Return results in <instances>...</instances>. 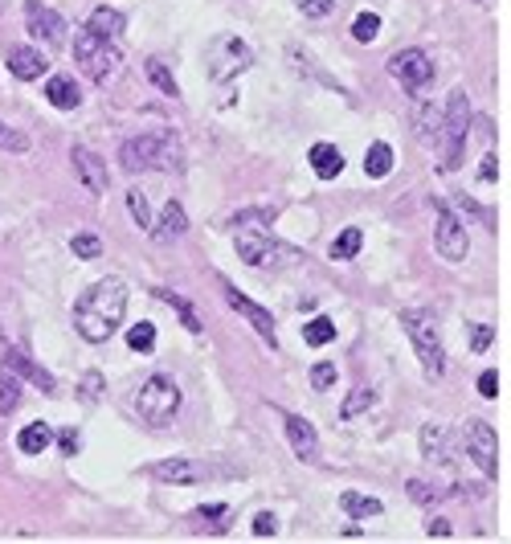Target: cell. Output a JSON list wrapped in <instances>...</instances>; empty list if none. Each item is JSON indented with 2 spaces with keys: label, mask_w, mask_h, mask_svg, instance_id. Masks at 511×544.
Returning <instances> with one entry per match:
<instances>
[{
  "label": "cell",
  "mask_w": 511,
  "mask_h": 544,
  "mask_svg": "<svg viewBox=\"0 0 511 544\" xmlns=\"http://www.w3.org/2000/svg\"><path fill=\"white\" fill-rule=\"evenodd\" d=\"M127 315V286L123 278H98L78 304H74V331L87 344H106L119 331Z\"/></svg>",
  "instance_id": "6da1fadb"
},
{
  "label": "cell",
  "mask_w": 511,
  "mask_h": 544,
  "mask_svg": "<svg viewBox=\"0 0 511 544\" xmlns=\"http://www.w3.org/2000/svg\"><path fill=\"white\" fill-rule=\"evenodd\" d=\"M119 164L127 172H180L185 168V152L172 131H143L119 143Z\"/></svg>",
  "instance_id": "7a4b0ae2"
},
{
  "label": "cell",
  "mask_w": 511,
  "mask_h": 544,
  "mask_svg": "<svg viewBox=\"0 0 511 544\" xmlns=\"http://www.w3.org/2000/svg\"><path fill=\"white\" fill-rule=\"evenodd\" d=\"M233 241H238V254L250 262V267H295V262H303L291 246H282V241L270 233L266 213L238 217V233H233Z\"/></svg>",
  "instance_id": "3957f363"
},
{
  "label": "cell",
  "mask_w": 511,
  "mask_h": 544,
  "mask_svg": "<svg viewBox=\"0 0 511 544\" xmlns=\"http://www.w3.org/2000/svg\"><path fill=\"white\" fill-rule=\"evenodd\" d=\"M467 131H470V95L459 86V90H450L446 115L438 119V135H433V148H438V156H442V172H454L462 164Z\"/></svg>",
  "instance_id": "277c9868"
},
{
  "label": "cell",
  "mask_w": 511,
  "mask_h": 544,
  "mask_svg": "<svg viewBox=\"0 0 511 544\" xmlns=\"http://www.w3.org/2000/svg\"><path fill=\"white\" fill-rule=\"evenodd\" d=\"M401 328H406L409 344H414L417 360H422V376L430 385H438L446 376V349H442V336H438V320L422 307H409L401 312Z\"/></svg>",
  "instance_id": "5b68a950"
},
{
  "label": "cell",
  "mask_w": 511,
  "mask_h": 544,
  "mask_svg": "<svg viewBox=\"0 0 511 544\" xmlns=\"http://www.w3.org/2000/svg\"><path fill=\"white\" fill-rule=\"evenodd\" d=\"M74 62L82 66V74H87L95 86L106 90L119 78L123 54L115 50V41H103V37H95L90 29H78V33H74Z\"/></svg>",
  "instance_id": "8992f818"
},
{
  "label": "cell",
  "mask_w": 511,
  "mask_h": 544,
  "mask_svg": "<svg viewBox=\"0 0 511 544\" xmlns=\"http://www.w3.org/2000/svg\"><path fill=\"white\" fill-rule=\"evenodd\" d=\"M177 410H180V385L164 373L148 376V381L140 385V393H135V413L156 430L177 418Z\"/></svg>",
  "instance_id": "52a82bcc"
},
{
  "label": "cell",
  "mask_w": 511,
  "mask_h": 544,
  "mask_svg": "<svg viewBox=\"0 0 511 544\" xmlns=\"http://www.w3.org/2000/svg\"><path fill=\"white\" fill-rule=\"evenodd\" d=\"M433 246H438V254L446 262H467V254H470L467 225L459 222V213L446 201H433Z\"/></svg>",
  "instance_id": "ba28073f"
},
{
  "label": "cell",
  "mask_w": 511,
  "mask_h": 544,
  "mask_svg": "<svg viewBox=\"0 0 511 544\" xmlns=\"http://www.w3.org/2000/svg\"><path fill=\"white\" fill-rule=\"evenodd\" d=\"M462 447H467V458H475V467L487 479L499 475V434L491 430V422L467 418V426H462Z\"/></svg>",
  "instance_id": "9c48e42d"
},
{
  "label": "cell",
  "mask_w": 511,
  "mask_h": 544,
  "mask_svg": "<svg viewBox=\"0 0 511 544\" xmlns=\"http://www.w3.org/2000/svg\"><path fill=\"white\" fill-rule=\"evenodd\" d=\"M250 66H254V54H250V45L242 41V37L225 33L209 45V78L213 82H225V78H233V74L250 70Z\"/></svg>",
  "instance_id": "30bf717a"
},
{
  "label": "cell",
  "mask_w": 511,
  "mask_h": 544,
  "mask_svg": "<svg viewBox=\"0 0 511 544\" xmlns=\"http://www.w3.org/2000/svg\"><path fill=\"white\" fill-rule=\"evenodd\" d=\"M388 74H393L406 90L417 95V90L433 78V58L425 54V50H397V54L388 58Z\"/></svg>",
  "instance_id": "8fae6325"
},
{
  "label": "cell",
  "mask_w": 511,
  "mask_h": 544,
  "mask_svg": "<svg viewBox=\"0 0 511 544\" xmlns=\"http://www.w3.org/2000/svg\"><path fill=\"white\" fill-rule=\"evenodd\" d=\"M221 291H225V304L233 307V312L242 315V320H250V328L258 331V340L262 344H270V349H278V336H274V320H270V312H262V307L250 299V295H242L238 286L230 283V278H221Z\"/></svg>",
  "instance_id": "7c38bea8"
},
{
  "label": "cell",
  "mask_w": 511,
  "mask_h": 544,
  "mask_svg": "<svg viewBox=\"0 0 511 544\" xmlns=\"http://www.w3.org/2000/svg\"><path fill=\"white\" fill-rule=\"evenodd\" d=\"M70 164H74V172H78V180L87 185V193L90 196H103L106 188H111V177H106V164L98 160L90 148H74L70 152Z\"/></svg>",
  "instance_id": "4fadbf2b"
},
{
  "label": "cell",
  "mask_w": 511,
  "mask_h": 544,
  "mask_svg": "<svg viewBox=\"0 0 511 544\" xmlns=\"http://www.w3.org/2000/svg\"><path fill=\"white\" fill-rule=\"evenodd\" d=\"M282 422H287V438H291L295 458H303V463H319V434H315V426H311L307 418H299V413H282Z\"/></svg>",
  "instance_id": "5bb4252c"
},
{
  "label": "cell",
  "mask_w": 511,
  "mask_h": 544,
  "mask_svg": "<svg viewBox=\"0 0 511 544\" xmlns=\"http://www.w3.org/2000/svg\"><path fill=\"white\" fill-rule=\"evenodd\" d=\"M185 230H188V217H185V205L180 201H168L164 205V213L160 217H151V238L160 241V246H172V241H180L185 238Z\"/></svg>",
  "instance_id": "9a60e30c"
},
{
  "label": "cell",
  "mask_w": 511,
  "mask_h": 544,
  "mask_svg": "<svg viewBox=\"0 0 511 544\" xmlns=\"http://www.w3.org/2000/svg\"><path fill=\"white\" fill-rule=\"evenodd\" d=\"M151 475H156L160 483H185V487H188V483H205L213 471H209V467H201L196 458H164V463L151 467Z\"/></svg>",
  "instance_id": "2e32d148"
},
{
  "label": "cell",
  "mask_w": 511,
  "mask_h": 544,
  "mask_svg": "<svg viewBox=\"0 0 511 544\" xmlns=\"http://www.w3.org/2000/svg\"><path fill=\"white\" fill-rule=\"evenodd\" d=\"M25 25H29V33L41 37V41H62V33H66V21L58 17L53 9L37 5V0H29V5H25Z\"/></svg>",
  "instance_id": "e0dca14e"
},
{
  "label": "cell",
  "mask_w": 511,
  "mask_h": 544,
  "mask_svg": "<svg viewBox=\"0 0 511 544\" xmlns=\"http://www.w3.org/2000/svg\"><path fill=\"white\" fill-rule=\"evenodd\" d=\"M50 70V62H45L41 50H29V45H13L9 50V74L21 82H33L41 78V74Z\"/></svg>",
  "instance_id": "ac0fdd59"
},
{
  "label": "cell",
  "mask_w": 511,
  "mask_h": 544,
  "mask_svg": "<svg viewBox=\"0 0 511 544\" xmlns=\"http://www.w3.org/2000/svg\"><path fill=\"white\" fill-rule=\"evenodd\" d=\"M5 368H9V373H17V376H25V381H33L37 389L58 393V381H53V373H45L41 365H33V360L25 357V352L9 349V352H5Z\"/></svg>",
  "instance_id": "d6986e66"
},
{
  "label": "cell",
  "mask_w": 511,
  "mask_h": 544,
  "mask_svg": "<svg viewBox=\"0 0 511 544\" xmlns=\"http://www.w3.org/2000/svg\"><path fill=\"white\" fill-rule=\"evenodd\" d=\"M45 98H50L58 111H78L82 90H78V82H74L70 74H53V78L45 82Z\"/></svg>",
  "instance_id": "ffe728a7"
},
{
  "label": "cell",
  "mask_w": 511,
  "mask_h": 544,
  "mask_svg": "<svg viewBox=\"0 0 511 544\" xmlns=\"http://www.w3.org/2000/svg\"><path fill=\"white\" fill-rule=\"evenodd\" d=\"M438 111H433V103L430 98H417L414 95V103H409V123H414V131H417V140L422 143H433V135H438Z\"/></svg>",
  "instance_id": "44dd1931"
},
{
  "label": "cell",
  "mask_w": 511,
  "mask_h": 544,
  "mask_svg": "<svg viewBox=\"0 0 511 544\" xmlns=\"http://www.w3.org/2000/svg\"><path fill=\"white\" fill-rule=\"evenodd\" d=\"M307 160H311V172H315L319 180H335L344 172V156H340V148H332V143H315Z\"/></svg>",
  "instance_id": "7402d4cb"
},
{
  "label": "cell",
  "mask_w": 511,
  "mask_h": 544,
  "mask_svg": "<svg viewBox=\"0 0 511 544\" xmlns=\"http://www.w3.org/2000/svg\"><path fill=\"white\" fill-rule=\"evenodd\" d=\"M123 25H127L123 13H119V9H106V5H98V9L87 17V29H90L95 37H103V41H115V37L123 33Z\"/></svg>",
  "instance_id": "603a6c76"
},
{
  "label": "cell",
  "mask_w": 511,
  "mask_h": 544,
  "mask_svg": "<svg viewBox=\"0 0 511 544\" xmlns=\"http://www.w3.org/2000/svg\"><path fill=\"white\" fill-rule=\"evenodd\" d=\"M422 458H430V463H450V450H446V426H438V422H425L422 426Z\"/></svg>",
  "instance_id": "cb8c5ba5"
},
{
  "label": "cell",
  "mask_w": 511,
  "mask_h": 544,
  "mask_svg": "<svg viewBox=\"0 0 511 544\" xmlns=\"http://www.w3.org/2000/svg\"><path fill=\"white\" fill-rule=\"evenodd\" d=\"M340 508H344V516H352V520H369V516H380L385 503H380L377 495H364V491H344V495H340Z\"/></svg>",
  "instance_id": "d4e9b609"
},
{
  "label": "cell",
  "mask_w": 511,
  "mask_h": 544,
  "mask_svg": "<svg viewBox=\"0 0 511 544\" xmlns=\"http://www.w3.org/2000/svg\"><path fill=\"white\" fill-rule=\"evenodd\" d=\"M393 172V148L385 140L369 143V152H364V177L369 180H385Z\"/></svg>",
  "instance_id": "484cf974"
},
{
  "label": "cell",
  "mask_w": 511,
  "mask_h": 544,
  "mask_svg": "<svg viewBox=\"0 0 511 544\" xmlns=\"http://www.w3.org/2000/svg\"><path fill=\"white\" fill-rule=\"evenodd\" d=\"M53 442V430L45 426V422H33V426H21L17 434V450L21 455H41L45 447Z\"/></svg>",
  "instance_id": "4316f807"
},
{
  "label": "cell",
  "mask_w": 511,
  "mask_h": 544,
  "mask_svg": "<svg viewBox=\"0 0 511 544\" xmlns=\"http://www.w3.org/2000/svg\"><path fill=\"white\" fill-rule=\"evenodd\" d=\"M156 299H164V304L180 315V323H185V328L193 331V336H196V331H201V320H196V312H193V307H188V299H185V295H177V291H164V286H160V291H156Z\"/></svg>",
  "instance_id": "83f0119b"
},
{
  "label": "cell",
  "mask_w": 511,
  "mask_h": 544,
  "mask_svg": "<svg viewBox=\"0 0 511 544\" xmlns=\"http://www.w3.org/2000/svg\"><path fill=\"white\" fill-rule=\"evenodd\" d=\"M360 246H364V233L356 230V225H348V230L332 241V258L335 262H348V258H356V254H360Z\"/></svg>",
  "instance_id": "f1b7e54d"
},
{
  "label": "cell",
  "mask_w": 511,
  "mask_h": 544,
  "mask_svg": "<svg viewBox=\"0 0 511 544\" xmlns=\"http://www.w3.org/2000/svg\"><path fill=\"white\" fill-rule=\"evenodd\" d=\"M372 405H377V393L369 389V385H360V389H352L344 397V405H340V418L344 422H352L356 413H364V410H372Z\"/></svg>",
  "instance_id": "f546056e"
},
{
  "label": "cell",
  "mask_w": 511,
  "mask_h": 544,
  "mask_svg": "<svg viewBox=\"0 0 511 544\" xmlns=\"http://www.w3.org/2000/svg\"><path fill=\"white\" fill-rule=\"evenodd\" d=\"M143 70H148V78L156 82V86L164 90L168 98H177V95H180V86H177V78H172V70L164 66V58H148V66H143Z\"/></svg>",
  "instance_id": "4dcf8cb0"
},
{
  "label": "cell",
  "mask_w": 511,
  "mask_h": 544,
  "mask_svg": "<svg viewBox=\"0 0 511 544\" xmlns=\"http://www.w3.org/2000/svg\"><path fill=\"white\" fill-rule=\"evenodd\" d=\"M303 340H307L311 349H324V344H332V340H335V323L327 320V315H315V320L303 328Z\"/></svg>",
  "instance_id": "1f68e13d"
},
{
  "label": "cell",
  "mask_w": 511,
  "mask_h": 544,
  "mask_svg": "<svg viewBox=\"0 0 511 544\" xmlns=\"http://www.w3.org/2000/svg\"><path fill=\"white\" fill-rule=\"evenodd\" d=\"M127 349H132V352H151V349H156V323L140 320L135 328H127Z\"/></svg>",
  "instance_id": "d6a6232c"
},
{
  "label": "cell",
  "mask_w": 511,
  "mask_h": 544,
  "mask_svg": "<svg viewBox=\"0 0 511 544\" xmlns=\"http://www.w3.org/2000/svg\"><path fill=\"white\" fill-rule=\"evenodd\" d=\"M21 405V381H17V373H0V413H13Z\"/></svg>",
  "instance_id": "836d02e7"
},
{
  "label": "cell",
  "mask_w": 511,
  "mask_h": 544,
  "mask_svg": "<svg viewBox=\"0 0 511 544\" xmlns=\"http://www.w3.org/2000/svg\"><path fill=\"white\" fill-rule=\"evenodd\" d=\"M127 209H132V217H135V225H140V230H151V205H148V196H143L140 188H132V193H127Z\"/></svg>",
  "instance_id": "e575fe53"
},
{
  "label": "cell",
  "mask_w": 511,
  "mask_h": 544,
  "mask_svg": "<svg viewBox=\"0 0 511 544\" xmlns=\"http://www.w3.org/2000/svg\"><path fill=\"white\" fill-rule=\"evenodd\" d=\"M377 33H380V17H377V13H360V17L352 21V37H356V41L369 45V41H377Z\"/></svg>",
  "instance_id": "d590c367"
},
{
  "label": "cell",
  "mask_w": 511,
  "mask_h": 544,
  "mask_svg": "<svg viewBox=\"0 0 511 544\" xmlns=\"http://www.w3.org/2000/svg\"><path fill=\"white\" fill-rule=\"evenodd\" d=\"M70 246H74V254H78L82 262H95L98 254H103V241H98L95 233H74Z\"/></svg>",
  "instance_id": "8d00e7d4"
},
{
  "label": "cell",
  "mask_w": 511,
  "mask_h": 544,
  "mask_svg": "<svg viewBox=\"0 0 511 544\" xmlns=\"http://www.w3.org/2000/svg\"><path fill=\"white\" fill-rule=\"evenodd\" d=\"M335 376H340V373H335V365H332V360H319V365H311V385H315L319 393H324V389H332V385H335Z\"/></svg>",
  "instance_id": "74e56055"
},
{
  "label": "cell",
  "mask_w": 511,
  "mask_h": 544,
  "mask_svg": "<svg viewBox=\"0 0 511 544\" xmlns=\"http://www.w3.org/2000/svg\"><path fill=\"white\" fill-rule=\"evenodd\" d=\"M0 148H9V152H29V135H21L17 127L0 123Z\"/></svg>",
  "instance_id": "f35d334b"
},
{
  "label": "cell",
  "mask_w": 511,
  "mask_h": 544,
  "mask_svg": "<svg viewBox=\"0 0 511 544\" xmlns=\"http://www.w3.org/2000/svg\"><path fill=\"white\" fill-rule=\"evenodd\" d=\"M295 9H299L303 17L319 21V17H327V13H335V0H295Z\"/></svg>",
  "instance_id": "ab89813d"
},
{
  "label": "cell",
  "mask_w": 511,
  "mask_h": 544,
  "mask_svg": "<svg viewBox=\"0 0 511 544\" xmlns=\"http://www.w3.org/2000/svg\"><path fill=\"white\" fill-rule=\"evenodd\" d=\"M409 500L414 503H433V500H442V491L438 487H430V483H422V479H409Z\"/></svg>",
  "instance_id": "60d3db41"
},
{
  "label": "cell",
  "mask_w": 511,
  "mask_h": 544,
  "mask_svg": "<svg viewBox=\"0 0 511 544\" xmlns=\"http://www.w3.org/2000/svg\"><path fill=\"white\" fill-rule=\"evenodd\" d=\"M495 340V328L491 323H475V331H470V349L475 352H487V344Z\"/></svg>",
  "instance_id": "b9f144b4"
},
{
  "label": "cell",
  "mask_w": 511,
  "mask_h": 544,
  "mask_svg": "<svg viewBox=\"0 0 511 544\" xmlns=\"http://www.w3.org/2000/svg\"><path fill=\"white\" fill-rule=\"evenodd\" d=\"M58 447H62V455H66V458H74V455H78V447H82L78 430H62V434H58Z\"/></svg>",
  "instance_id": "7bdbcfd3"
},
{
  "label": "cell",
  "mask_w": 511,
  "mask_h": 544,
  "mask_svg": "<svg viewBox=\"0 0 511 544\" xmlns=\"http://www.w3.org/2000/svg\"><path fill=\"white\" fill-rule=\"evenodd\" d=\"M82 397H87V402H98V397H103V376L98 373L82 376Z\"/></svg>",
  "instance_id": "ee69618b"
},
{
  "label": "cell",
  "mask_w": 511,
  "mask_h": 544,
  "mask_svg": "<svg viewBox=\"0 0 511 544\" xmlns=\"http://www.w3.org/2000/svg\"><path fill=\"white\" fill-rule=\"evenodd\" d=\"M479 393H483L487 402H491V397H499V373H495V368H487V373L479 376Z\"/></svg>",
  "instance_id": "f6af8a7d"
},
{
  "label": "cell",
  "mask_w": 511,
  "mask_h": 544,
  "mask_svg": "<svg viewBox=\"0 0 511 544\" xmlns=\"http://www.w3.org/2000/svg\"><path fill=\"white\" fill-rule=\"evenodd\" d=\"M278 532V520L270 516V512H258L254 516V536H274Z\"/></svg>",
  "instance_id": "bcb514c9"
},
{
  "label": "cell",
  "mask_w": 511,
  "mask_h": 544,
  "mask_svg": "<svg viewBox=\"0 0 511 544\" xmlns=\"http://www.w3.org/2000/svg\"><path fill=\"white\" fill-rule=\"evenodd\" d=\"M225 516H230V508H221V503H217V508H196V520H225ZM213 528V532H225V524H209Z\"/></svg>",
  "instance_id": "7dc6e473"
},
{
  "label": "cell",
  "mask_w": 511,
  "mask_h": 544,
  "mask_svg": "<svg viewBox=\"0 0 511 544\" xmlns=\"http://www.w3.org/2000/svg\"><path fill=\"white\" fill-rule=\"evenodd\" d=\"M450 532H454V528H450V520H430V524H425V536H430V540H433V536H438V540H446Z\"/></svg>",
  "instance_id": "c3c4849f"
},
{
  "label": "cell",
  "mask_w": 511,
  "mask_h": 544,
  "mask_svg": "<svg viewBox=\"0 0 511 544\" xmlns=\"http://www.w3.org/2000/svg\"><path fill=\"white\" fill-rule=\"evenodd\" d=\"M479 177H483L487 185H495V180H499V160H495V156H487L483 168H479Z\"/></svg>",
  "instance_id": "681fc988"
},
{
  "label": "cell",
  "mask_w": 511,
  "mask_h": 544,
  "mask_svg": "<svg viewBox=\"0 0 511 544\" xmlns=\"http://www.w3.org/2000/svg\"><path fill=\"white\" fill-rule=\"evenodd\" d=\"M459 205H462V213H470V217H479V222H487V225H491V213H483V209H479L475 201H467V196H459Z\"/></svg>",
  "instance_id": "f907efd6"
}]
</instances>
